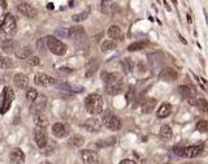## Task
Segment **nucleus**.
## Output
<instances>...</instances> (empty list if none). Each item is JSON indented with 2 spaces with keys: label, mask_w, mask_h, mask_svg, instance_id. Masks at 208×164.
<instances>
[{
  "label": "nucleus",
  "mask_w": 208,
  "mask_h": 164,
  "mask_svg": "<svg viewBox=\"0 0 208 164\" xmlns=\"http://www.w3.org/2000/svg\"><path fill=\"white\" fill-rule=\"evenodd\" d=\"M16 56H17L18 59H21V60H26V59L31 57V56H33V50H31V47L25 46V47L18 48V50L16 51Z\"/></svg>",
  "instance_id": "b1692460"
},
{
  "label": "nucleus",
  "mask_w": 208,
  "mask_h": 164,
  "mask_svg": "<svg viewBox=\"0 0 208 164\" xmlns=\"http://www.w3.org/2000/svg\"><path fill=\"white\" fill-rule=\"evenodd\" d=\"M196 107H198L200 111H203L204 113H208V102L206 99H196Z\"/></svg>",
  "instance_id": "72a5a7b5"
},
{
  "label": "nucleus",
  "mask_w": 208,
  "mask_h": 164,
  "mask_svg": "<svg viewBox=\"0 0 208 164\" xmlns=\"http://www.w3.org/2000/svg\"><path fill=\"white\" fill-rule=\"evenodd\" d=\"M179 41H181V42L183 43V45H186V43H187V42H186V41H185V38H183L182 35H179Z\"/></svg>",
  "instance_id": "a18cd8bd"
},
{
  "label": "nucleus",
  "mask_w": 208,
  "mask_h": 164,
  "mask_svg": "<svg viewBox=\"0 0 208 164\" xmlns=\"http://www.w3.org/2000/svg\"><path fill=\"white\" fill-rule=\"evenodd\" d=\"M10 164H25V154L21 149H13L9 155Z\"/></svg>",
  "instance_id": "ddd939ff"
},
{
  "label": "nucleus",
  "mask_w": 208,
  "mask_h": 164,
  "mask_svg": "<svg viewBox=\"0 0 208 164\" xmlns=\"http://www.w3.org/2000/svg\"><path fill=\"white\" fill-rule=\"evenodd\" d=\"M46 43H47V48L50 50L52 53L57 55V56H63V55L67 53V45L63 43L60 39H57L56 37L48 35L46 37Z\"/></svg>",
  "instance_id": "f03ea898"
},
{
  "label": "nucleus",
  "mask_w": 208,
  "mask_h": 164,
  "mask_svg": "<svg viewBox=\"0 0 208 164\" xmlns=\"http://www.w3.org/2000/svg\"><path fill=\"white\" fill-rule=\"evenodd\" d=\"M173 152L176 155H178V156H185V147H182V146H174L173 147Z\"/></svg>",
  "instance_id": "ea45409f"
},
{
  "label": "nucleus",
  "mask_w": 208,
  "mask_h": 164,
  "mask_svg": "<svg viewBox=\"0 0 208 164\" xmlns=\"http://www.w3.org/2000/svg\"><path fill=\"white\" fill-rule=\"evenodd\" d=\"M33 121H34L37 128H46L48 125V120L43 113H37L33 115Z\"/></svg>",
  "instance_id": "5701e85b"
},
{
  "label": "nucleus",
  "mask_w": 208,
  "mask_h": 164,
  "mask_svg": "<svg viewBox=\"0 0 208 164\" xmlns=\"http://www.w3.org/2000/svg\"><path fill=\"white\" fill-rule=\"evenodd\" d=\"M186 17H187V22H189V24H191V22H193V20H191V16H190V14H187V16H186Z\"/></svg>",
  "instance_id": "49530a36"
},
{
  "label": "nucleus",
  "mask_w": 208,
  "mask_h": 164,
  "mask_svg": "<svg viewBox=\"0 0 208 164\" xmlns=\"http://www.w3.org/2000/svg\"><path fill=\"white\" fill-rule=\"evenodd\" d=\"M178 94L181 95L182 98H186V99H191V96L195 95V90L194 87H191L189 85H182V86H178Z\"/></svg>",
  "instance_id": "aec40b11"
},
{
  "label": "nucleus",
  "mask_w": 208,
  "mask_h": 164,
  "mask_svg": "<svg viewBox=\"0 0 208 164\" xmlns=\"http://www.w3.org/2000/svg\"><path fill=\"white\" fill-rule=\"evenodd\" d=\"M13 84L18 90H25L27 89V85H29V78H27L26 74L17 73L13 77Z\"/></svg>",
  "instance_id": "4468645a"
},
{
  "label": "nucleus",
  "mask_w": 208,
  "mask_h": 164,
  "mask_svg": "<svg viewBox=\"0 0 208 164\" xmlns=\"http://www.w3.org/2000/svg\"><path fill=\"white\" fill-rule=\"evenodd\" d=\"M121 67L125 73L131 72V69H133V61H131V59H124L121 61Z\"/></svg>",
  "instance_id": "473e14b6"
},
{
  "label": "nucleus",
  "mask_w": 208,
  "mask_h": 164,
  "mask_svg": "<svg viewBox=\"0 0 208 164\" xmlns=\"http://www.w3.org/2000/svg\"><path fill=\"white\" fill-rule=\"evenodd\" d=\"M122 90H124V82H122V80H118V81L114 82V84H111V85L107 86V92H108V94H111V95H117Z\"/></svg>",
  "instance_id": "6ab92c4d"
},
{
  "label": "nucleus",
  "mask_w": 208,
  "mask_h": 164,
  "mask_svg": "<svg viewBox=\"0 0 208 164\" xmlns=\"http://www.w3.org/2000/svg\"><path fill=\"white\" fill-rule=\"evenodd\" d=\"M160 80L165 81V82H173L178 78V73L177 70H174L173 68H164L160 73H159Z\"/></svg>",
  "instance_id": "9b49d317"
},
{
  "label": "nucleus",
  "mask_w": 208,
  "mask_h": 164,
  "mask_svg": "<svg viewBox=\"0 0 208 164\" xmlns=\"http://www.w3.org/2000/svg\"><path fill=\"white\" fill-rule=\"evenodd\" d=\"M147 45H148V43L144 42V41L134 42V43H131V45H129V46H128V51H130V52L141 51V50H143V48H146V47H147Z\"/></svg>",
  "instance_id": "bb28decb"
},
{
  "label": "nucleus",
  "mask_w": 208,
  "mask_h": 164,
  "mask_svg": "<svg viewBox=\"0 0 208 164\" xmlns=\"http://www.w3.org/2000/svg\"><path fill=\"white\" fill-rule=\"evenodd\" d=\"M25 61H26V65H29V67H37V65L40 64V59L38 56H31L29 59H26Z\"/></svg>",
  "instance_id": "4c0bfd02"
},
{
  "label": "nucleus",
  "mask_w": 208,
  "mask_h": 164,
  "mask_svg": "<svg viewBox=\"0 0 208 164\" xmlns=\"http://www.w3.org/2000/svg\"><path fill=\"white\" fill-rule=\"evenodd\" d=\"M46 46H47L46 38H40V39H38V42H37V48H38V51H39L40 53H46Z\"/></svg>",
  "instance_id": "e433bc0d"
},
{
  "label": "nucleus",
  "mask_w": 208,
  "mask_h": 164,
  "mask_svg": "<svg viewBox=\"0 0 208 164\" xmlns=\"http://www.w3.org/2000/svg\"><path fill=\"white\" fill-rule=\"evenodd\" d=\"M38 98V91L35 89H27L26 91V99L29 102H34Z\"/></svg>",
  "instance_id": "c9c22d12"
},
{
  "label": "nucleus",
  "mask_w": 208,
  "mask_h": 164,
  "mask_svg": "<svg viewBox=\"0 0 208 164\" xmlns=\"http://www.w3.org/2000/svg\"><path fill=\"white\" fill-rule=\"evenodd\" d=\"M17 29V24H16V18L10 13H7L3 17L2 25H0V30H2L5 35H13Z\"/></svg>",
  "instance_id": "39448f33"
},
{
  "label": "nucleus",
  "mask_w": 208,
  "mask_h": 164,
  "mask_svg": "<svg viewBox=\"0 0 208 164\" xmlns=\"http://www.w3.org/2000/svg\"><path fill=\"white\" fill-rule=\"evenodd\" d=\"M83 35H85V29L79 25L68 29V38H70V39H79Z\"/></svg>",
  "instance_id": "a211bd4d"
},
{
  "label": "nucleus",
  "mask_w": 208,
  "mask_h": 164,
  "mask_svg": "<svg viewBox=\"0 0 208 164\" xmlns=\"http://www.w3.org/2000/svg\"><path fill=\"white\" fill-rule=\"evenodd\" d=\"M156 107V99L154 98H148L142 103V112L143 113H151L154 111V108Z\"/></svg>",
  "instance_id": "393cba45"
},
{
  "label": "nucleus",
  "mask_w": 208,
  "mask_h": 164,
  "mask_svg": "<svg viewBox=\"0 0 208 164\" xmlns=\"http://www.w3.org/2000/svg\"><path fill=\"white\" fill-rule=\"evenodd\" d=\"M126 99H128V102H129V103H131V102H133V100L135 99V91H134L133 87H130V89H129L128 94H126Z\"/></svg>",
  "instance_id": "a19ab883"
},
{
  "label": "nucleus",
  "mask_w": 208,
  "mask_h": 164,
  "mask_svg": "<svg viewBox=\"0 0 208 164\" xmlns=\"http://www.w3.org/2000/svg\"><path fill=\"white\" fill-rule=\"evenodd\" d=\"M14 100V91L12 87L5 86L4 90L2 92V96H0V113L4 115L9 111L10 106H12V102Z\"/></svg>",
  "instance_id": "7ed1b4c3"
},
{
  "label": "nucleus",
  "mask_w": 208,
  "mask_h": 164,
  "mask_svg": "<svg viewBox=\"0 0 208 164\" xmlns=\"http://www.w3.org/2000/svg\"><path fill=\"white\" fill-rule=\"evenodd\" d=\"M107 34H108V37L111 38L112 41H118V39L122 41V39H124V33H122V30H121V27L117 26V25L109 26Z\"/></svg>",
  "instance_id": "dca6fc26"
},
{
  "label": "nucleus",
  "mask_w": 208,
  "mask_h": 164,
  "mask_svg": "<svg viewBox=\"0 0 208 164\" xmlns=\"http://www.w3.org/2000/svg\"><path fill=\"white\" fill-rule=\"evenodd\" d=\"M160 135L163 137V138H165V139L172 138V135H173L172 128L169 127V125H163V127L160 128Z\"/></svg>",
  "instance_id": "7c9ffc66"
},
{
  "label": "nucleus",
  "mask_w": 208,
  "mask_h": 164,
  "mask_svg": "<svg viewBox=\"0 0 208 164\" xmlns=\"http://www.w3.org/2000/svg\"><path fill=\"white\" fill-rule=\"evenodd\" d=\"M85 108L92 116L103 112V98L99 94H90L85 99Z\"/></svg>",
  "instance_id": "f257e3e1"
},
{
  "label": "nucleus",
  "mask_w": 208,
  "mask_h": 164,
  "mask_svg": "<svg viewBox=\"0 0 208 164\" xmlns=\"http://www.w3.org/2000/svg\"><path fill=\"white\" fill-rule=\"evenodd\" d=\"M68 127L64 123H55L52 125V134L56 138H64L68 135Z\"/></svg>",
  "instance_id": "f8f14e48"
},
{
  "label": "nucleus",
  "mask_w": 208,
  "mask_h": 164,
  "mask_svg": "<svg viewBox=\"0 0 208 164\" xmlns=\"http://www.w3.org/2000/svg\"><path fill=\"white\" fill-rule=\"evenodd\" d=\"M46 106H47V98H46L44 95L38 96L37 99L33 102V104H31V107H30L31 116H33V115H37V113H42L43 109L46 108Z\"/></svg>",
  "instance_id": "0eeeda50"
},
{
  "label": "nucleus",
  "mask_w": 208,
  "mask_h": 164,
  "mask_svg": "<svg viewBox=\"0 0 208 164\" xmlns=\"http://www.w3.org/2000/svg\"><path fill=\"white\" fill-rule=\"evenodd\" d=\"M90 12H91V9H90V7H89V8H86L83 12L77 13V14H73V16H72V20L74 21V22H81V21H85L87 17H89Z\"/></svg>",
  "instance_id": "cd10ccee"
},
{
  "label": "nucleus",
  "mask_w": 208,
  "mask_h": 164,
  "mask_svg": "<svg viewBox=\"0 0 208 164\" xmlns=\"http://www.w3.org/2000/svg\"><path fill=\"white\" fill-rule=\"evenodd\" d=\"M111 2H112V0H103V3H102V7H103V8H104V7H107V4H109Z\"/></svg>",
  "instance_id": "c03bdc74"
},
{
  "label": "nucleus",
  "mask_w": 208,
  "mask_h": 164,
  "mask_svg": "<svg viewBox=\"0 0 208 164\" xmlns=\"http://www.w3.org/2000/svg\"><path fill=\"white\" fill-rule=\"evenodd\" d=\"M34 141L37 146L39 149H43L46 147L47 145V141H48V137L46 133V128H35L34 129Z\"/></svg>",
  "instance_id": "423d86ee"
},
{
  "label": "nucleus",
  "mask_w": 208,
  "mask_h": 164,
  "mask_svg": "<svg viewBox=\"0 0 208 164\" xmlns=\"http://www.w3.org/2000/svg\"><path fill=\"white\" fill-rule=\"evenodd\" d=\"M47 8H48V9H53V4H48Z\"/></svg>",
  "instance_id": "de8ad7c7"
},
{
  "label": "nucleus",
  "mask_w": 208,
  "mask_h": 164,
  "mask_svg": "<svg viewBox=\"0 0 208 164\" xmlns=\"http://www.w3.org/2000/svg\"><path fill=\"white\" fill-rule=\"evenodd\" d=\"M203 151V146L202 145H195V146H187L185 147V156L189 158V159H193L202 154Z\"/></svg>",
  "instance_id": "f3484780"
},
{
  "label": "nucleus",
  "mask_w": 208,
  "mask_h": 164,
  "mask_svg": "<svg viewBox=\"0 0 208 164\" xmlns=\"http://www.w3.org/2000/svg\"><path fill=\"white\" fill-rule=\"evenodd\" d=\"M34 82L37 86H42V87H47V86H51L53 84H56V80H53L52 77H50L48 74L44 73H38L35 77H34Z\"/></svg>",
  "instance_id": "1a4fd4ad"
},
{
  "label": "nucleus",
  "mask_w": 208,
  "mask_h": 164,
  "mask_svg": "<svg viewBox=\"0 0 208 164\" xmlns=\"http://www.w3.org/2000/svg\"><path fill=\"white\" fill-rule=\"evenodd\" d=\"M82 127H83L86 130H89V132H98L102 127V123H100L99 119L92 117V119L86 120V121L82 124Z\"/></svg>",
  "instance_id": "2eb2a0df"
},
{
  "label": "nucleus",
  "mask_w": 208,
  "mask_h": 164,
  "mask_svg": "<svg viewBox=\"0 0 208 164\" xmlns=\"http://www.w3.org/2000/svg\"><path fill=\"white\" fill-rule=\"evenodd\" d=\"M172 2H173V4H174V5H177V0H172Z\"/></svg>",
  "instance_id": "09e8293b"
},
{
  "label": "nucleus",
  "mask_w": 208,
  "mask_h": 164,
  "mask_svg": "<svg viewBox=\"0 0 208 164\" xmlns=\"http://www.w3.org/2000/svg\"><path fill=\"white\" fill-rule=\"evenodd\" d=\"M2 48L5 52H13L16 50V42L13 39H5L2 42Z\"/></svg>",
  "instance_id": "c85d7f7f"
},
{
  "label": "nucleus",
  "mask_w": 208,
  "mask_h": 164,
  "mask_svg": "<svg viewBox=\"0 0 208 164\" xmlns=\"http://www.w3.org/2000/svg\"><path fill=\"white\" fill-rule=\"evenodd\" d=\"M17 9H18V12H20L21 14H24V16H26V17H29V18H35L37 14H38L37 9L33 7V5L27 4V3H21V4H18V5H17Z\"/></svg>",
  "instance_id": "9d476101"
},
{
  "label": "nucleus",
  "mask_w": 208,
  "mask_h": 164,
  "mask_svg": "<svg viewBox=\"0 0 208 164\" xmlns=\"http://www.w3.org/2000/svg\"><path fill=\"white\" fill-rule=\"evenodd\" d=\"M81 158L83 164H102L98 154L91 150H83L81 152Z\"/></svg>",
  "instance_id": "6e6552de"
},
{
  "label": "nucleus",
  "mask_w": 208,
  "mask_h": 164,
  "mask_svg": "<svg viewBox=\"0 0 208 164\" xmlns=\"http://www.w3.org/2000/svg\"><path fill=\"white\" fill-rule=\"evenodd\" d=\"M196 130L200 133L208 132V123L206 121V120H199L198 124H196Z\"/></svg>",
  "instance_id": "f704fd0d"
},
{
  "label": "nucleus",
  "mask_w": 208,
  "mask_h": 164,
  "mask_svg": "<svg viewBox=\"0 0 208 164\" xmlns=\"http://www.w3.org/2000/svg\"><path fill=\"white\" fill-rule=\"evenodd\" d=\"M171 112H172V106L169 104V103H163L157 109L156 116L159 119H167L169 115H171Z\"/></svg>",
  "instance_id": "4be33fe9"
},
{
  "label": "nucleus",
  "mask_w": 208,
  "mask_h": 164,
  "mask_svg": "<svg viewBox=\"0 0 208 164\" xmlns=\"http://www.w3.org/2000/svg\"><path fill=\"white\" fill-rule=\"evenodd\" d=\"M103 124L107 129L112 130V132H117V130H120L122 128L121 120H120L117 116H114L111 111H107L103 115Z\"/></svg>",
  "instance_id": "20e7f679"
},
{
  "label": "nucleus",
  "mask_w": 208,
  "mask_h": 164,
  "mask_svg": "<svg viewBox=\"0 0 208 164\" xmlns=\"http://www.w3.org/2000/svg\"><path fill=\"white\" fill-rule=\"evenodd\" d=\"M83 143H85V138L81 134H73L68 139V146L73 147V149H78V147H81Z\"/></svg>",
  "instance_id": "412c9836"
},
{
  "label": "nucleus",
  "mask_w": 208,
  "mask_h": 164,
  "mask_svg": "<svg viewBox=\"0 0 208 164\" xmlns=\"http://www.w3.org/2000/svg\"><path fill=\"white\" fill-rule=\"evenodd\" d=\"M120 164H137L134 160H130V159H124L120 162Z\"/></svg>",
  "instance_id": "37998d69"
},
{
  "label": "nucleus",
  "mask_w": 208,
  "mask_h": 164,
  "mask_svg": "<svg viewBox=\"0 0 208 164\" xmlns=\"http://www.w3.org/2000/svg\"><path fill=\"white\" fill-rule=\"evenodd\" d=\"M55 35L59 38H68V29L65 27H59V29L55 30Z\"/></svg>",
  "instance_id": "58836bf2"
},
{
  "label": "nucleus",
  "mask_w": 208,
  "mask_h": 164,
  "mask_svg": "<svg viewBox=\"0 0 208 164\" xmlns=\"http://www.w3.org/2000/svg\"><path fill=\"white\" fill-rule=\"evenodd\" d=\"M12 65H13V63L9 57L2 56V55H0V69H8V68L12 67Z\"/></svg>",
  "instance_id": "2f4dec72"
},
{
  "label": "nucleus",
  "mask_w": 208,
  "mask_h": 164,
  "mask_svg": "<svg viewBox=\"0 0 208 164\" xmlns=\"http://www.w3.org/2000/svg\"><path fill=\"white\" fill-rule=\"evenodd\" d=\"M98 67H99V64H98L96 59H92V60H90V61H89V64H87V67H86V69H87L86 76H87V77H90V76H92V74H94V73L96 72Z\"/></svg>",
  "instance_id": "c756f323"
},
{
  "label": "nucleus",
  "mask_w": 208,
  "mask_h": 164,
  "mask_svg": "<svg viewBox=\"0 0 208 164\" xmlns=\"http://www.w3.org/2000/svg\"><path fill=\"white\" fill-rule=\"evenodd\" d=\"M117 46V43L116 41H112V39H107V41H104L102 43V46H100V50L102 52H109V51H112L114 50Z\"/></svg>",
  "instance_id": "a878e982"
},
{
  "label": "nucleus",
  "mask_w": 208,
  "mask_h": 164,
  "mask_svg": "<svg viewBox=\"0 0 208 164\" xmlns=\"http://www.w3.org/2000/svg\"><path fill=\"white\" fill-rule=\"evenodd\" d=\"M72 73V69H69V68H59L57 69V74L59 76H68Z\"/></svg>",
  "instance_id": "79ce46f5"
},
{
  "label": "nucleus",
  "mask_w": 208,
  "mask_h": 164,
  "mask_svg": "<svg viewBox=\"0 0 208 164\" xmlns=\"http://www.w3.org/2000/svg\"><path fill=\"white\" fill-rule=\"evenodd\" d=\"M40 164H51L50 162H44V163H40Z\"/></svg>",
  "instance_id": "8fccbe9b"
}]
</instances>
